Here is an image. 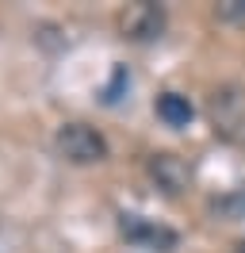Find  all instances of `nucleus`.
<instances>
[{"label": "nucleus", "instance_id": "1", "mask_svg": "<svg viewBox=\"0 0 245 253\" xmlns=\"http://www.w3.org/2000/svg\"><path fill=\"white\" fill-rule=\"evenodd\" d=\"M207 119L218 134H242L245 130V88L242 84H218L211 96H207Z\"/></svg>", "mask_w": 245, "mask_h": 253}, {"label": "nucleus", "instance_id": "2", "mask_svg": "<svg viewBox=\"0 0 245 253\" xmlns=\"http://www.w3.org/2000/svg\"><path fill=\"white\" fill-rule=\"evenodd\" d=\"M58 154L73 165H96L107 158V142L100 130H92L84 123H65L58 130Z\"/></svg>", "mask_w": 245, "mask_h": 253}, {"label": "nucleus", "instance_id": "3", "mask_svg": "<svg viewBox=\"0 0 245 253\" xmlns=\"http://www.w3.org/2000/svg\"><path fill=\"white\" fill-rule=\"evenodd\" d=\"M119 27L126 39L134 42H153L157 35L165 31V8L161 4H150V0H138V4H126L119 16Z\"/></svg>", "mask_w": 245, "mask_h": 253}, {"label": "nucleus", "instance_id": "4", "mask_svg": "<svg viewBox=\"0 0 245 253\" xmlns=\"http://www.w3.org/2000/svg\"><path fill=\"white\" fill-rule=\"evenodd\" d=\"M146 169H150L153 184H157L161 192H168V196H180V192L192 184V169H188V161L176 158V154H168V150L153 154Z\"/></svg>", "mask_w": 245, "mask_h": 253}, {"label": "nucleus", "instance_id": "5", "mask_svg": "<svg viewBox=\"0 0 245 253\" xmlns=\"http://www.w3.org/2000/svg\"><path fill=\"white\" fill-rule=\"evenodd\" d=\"M122 234L130 238V242H138V246H150L153 253H172L176 242H180L176 230H168L161 222L142 219V215H122Z\"/></svg>", "mask_w": 245, "mask_h": 253}, {"label": "nucleus", "instance_id": "6", "mask_svg": "<svg viewBox=\"0 0 245 253\" xmlns=\"http://www.w3.org/2000/svg\"><path fill=\"white\" fill-rule=\"evenodd\" d=\"M157 115H161L168 126H188L192 123V104H188V96L161 92L157 96Z\"/></svg>", "mask_w": 245, "mask_h": 253}, {"label": "nucleus", "instance_id": "7", "mask_svg": "<svg viewBox=\"0 0 245 253\" xmlns=\"http://www.w3.org/2000/svg\"><path fill=\"white\" fill-rule=\"evenodd\" d=\"M211 211H214V219H245V184L242 188H230L226 196H214L211 200Z\"/></svg>", "mask_w": 245, "mask_h": 253}, {"label": "nucleus", "instance_id": "8", "mask_svg": "<svg viewBox=\"0 0 245 253\" xmlns=\"http://www.w3.org/2000/svg\"><path fill=\"white\" fill-rule=\"evenodd\" d=\"M214 12L222 23H245V0H222Z\"/></svg>", "mask_w": 245, "mask_h": 253}, {"label": "nucleus", "instance_id": "9", "mask_svg": "<svg viewBox=\"0 0 245 253\" xmlns=\"http://www.w3.org/2000/svg\"><path fill=\"white\" fill-rule=\"evenodd\" d=\"M238 253H245V242H242V246H238Z\"/></svg>", "mask_w": 245, "mask_h": 253}]
</instances>
